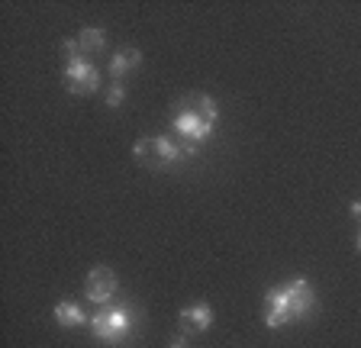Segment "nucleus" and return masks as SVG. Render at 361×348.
<instances>
[{
  "mask_svg": "<svg viewBox=\"0 0 361 348\" xmlns=\"http://www.w3.org/2000/svg\"><path fill=\"white\" fill-rule=\"evenodd\" d=\"M116 287H120L116 274H113L106 265H97V268H90L87 280H84V297L94 303H110V297L116 294Z\"/></svg>",
  "mask_w": 361,
  "mask_h": 348,
  "instance_id": "nucleus-4",
  "label": "nucleus"
},
{
  "mask_svg": "<svg viewBox=\"0 0 361 348\" xmlns=\"http://www.w3.org/2000/svg\"><path fill=\"white\" fill-rule=\"evenodd\" d=\"M65 81L71 94H94L100 91V71L87 58H68L65 61Z\"/></svg>",
  "mask_w": 361,
  "mask_h": 348,
  "instance_id": "nucleus-3",
  "label": "nucleus"
},
{
  "mask_svg": "<svg viewBox=\"0 0 361 348\" xmlns=\"http://www.w3.org/2000/svg\"><path fill=\"white\" fill-rule=\"evenodd\" d=\"M78 46H81V52H100V49L106 46V32L104 30H81Z\"/></svg>",
  "mask_w": 361,
  "mask_h": 348,
  "instance_id": "nucleus-12",
  "label": "nucleus"
},
{
  "mask_svg": "<svg viewBox=\"0 0 361 348\" xmlns=\"http://www.w3.org/2000/svg\"><path fill=\"white\" fill-rule=\"evenodd\" d=\"M180 325H184V333H203L213 325V310L207 303L188 306V310H180Z\"/></svg>",
  "mask_w": 361,
  "mask_h": 348,
  "instance_id": "nucleus-7",
  "label": "nucleus"
},
{
  "mask_svg": "<svg viewBox=\"0 0 361 348\" xmlns=\"http://www.w3.org/2000/svg\"><path fill=\"white\" fill-rule=\"evenodd\" d=\"M133 155H135V161H142V165H149V168L161 165L158 149H155V139H139V142H135V149H133Z\"/></svg>",
  "mask_w": 361,
  "mask_h": 348,
  "instance_id": "nucleus-11",
  "label": "nucleus"
},
{
  "mask_svg": "<svg viewBox=\"0 0 361 348\" xmlns=\"http://www.w3.org/2000/svg\"><path fill=\"white\" fill-rule=\"evenodd\" d=\"M155 149H158V159L161 165H174L180 159H194L197 155V145H178L171 139H155Z\"/></svg>",
  "mask_w": 361,
  "mask_h": 348,
  "instance_id": "nucleus-8",
  "label": "nucleus"
},
{
  "mask_svg": "<svg viewBox=\"0 0 361 348\" xmlns=\"http://www.w3.org/2000/svg\"><path fill=\"white\" fill-rule=\"evenodd\" d=\"M313 310H316V294L310 287V280L303 278L264 294V325L268 329H281L287 323H297V319L310 316Z\"/></svg>",
  "mask_w": 361,
  "mask_h": 348,
  "instance_id": "nucleus-1",
  "label": "nucleus"
},
{
  "mask_svg": "<svg viewBox=\"0 0 361 348\" xmlns=\"http://www.w3.org/2000/svg\"><path fill=\"white\" fill-rule=\"evenodd\" d=\"M174 132H180L190 145H200V142H207V139H213L216 126H213V123L197 120V116L184 113V110H178V116H174Z\"/></svg>",
  "mask_w": 361,
  "mask_h": 348,
  "instance_id": "nucleus-5",
  "label": "nucleus"
},
{
  "mask_svg": "<svg viewBox=\"0 0 361 348\" xmlns=\"http://www.w3.org/2000/svg\"><path fill=\"white\" fill-rule=\"evenodd\" d=\"M178 110H184V113L197 116V120H203V123H216V116H219L216 100L207 97V94H190V97L184 100Z\"/></svg>",
  "mask_w": 361,
  "mask_h": 348,
  "instance_id": "nucleus-6",
  "label": "nucleus"
},
{
  "mask_svg": "<svg viewBox=\"0 0 361 348\" xmlns=\"http://www.w3.org/2000/svg\"><path fill=\"white\" fill-rule=\"evenodd\" d=\"M352 213L355 216H361V204H352Z\"/></svg>",
  "mask_w": 361,
  "mask_h": 348,
  "instance_id": "nucleus-16",
  "label": "nucleus"
},
{
  "mask_svg": "<svg viewBox=\"0 0 361 348\" xmlns=\"http://www.w3.org/2000/svg\"><path fill=\"white\" fill-rule=\"evenodd\" d=\"M171 348H188V335H178V339L171 342Z\"/></svg>",
  "mask_w": 361,
  "mask_h": 348,
  "instance_id": "nucleus-15",
  "label": "nucleus"
},
{
  "mask_svg": "<svg viewBox=\"0 0 361 348\" xmlns=\"http://www.w3.org/2000/svg\"><path fill=\"white\" fill-rule=\"evenodd\" d=\"M55 323L65 325V329H75V325H84V323H90V319L84 316V310L78 306V303L61 300L59 306H55Z\"/></svg>",
  "mask_w": 361,
  "mask_h": 348,
  "instance_id": "nucleus-10",
  "label": "nucleus"
},
{
  "mask_svg": "<svg viewBox=\"0 0 361 348\" xmlns=\"http://www.w3.org/2000/svg\"><path fill=\"white\" fill-rule=\"evenodd\" d=\"M87 325L100 342H106V345H120V342L133 333V316H129L126 306H100V310L90 316Z\"/></svg>",
  "mask_w": 361,
  "mask_h": 348,
  "instance_id": "nucleus-2",
  "label": "nucleus"
},
{
  "mask_svg": "<svg viewBox=\"0 0 361 348\" xmlns=\"http://www.w3.org/2000/svg\"><path fill=\"white\" fill-rule=\"evenodd\" d=\"M61 52H65V58H81V46H78V39H65V46H61Z\"/></svg>",
  "mask_w": 361,
  "mask_h": 348,
  "instance_id": "nucleus-14",
  "label": "nucleus"
},
{
  "mask_svg": "<svg viewBox=\"0 0 361 348\" xmlns=\"http://www.w3.org/2000/svg\"><path fill=\"white\" fill-rule=\"evenodd\" d=\"M139 61H142V52H139V49H123V52H116L110 58L106 71H110L113 77H123V75H129V71L139 68Z\"/></svg>",
  "mask_w": 361,
  "mask_h": 348,
  "instance_id": "nucleus-9",
  "label": "nucleus"
},
{
  "mask_svg": "<svg viewBox=\"0 0 361 348\" xmlns=\"http://www.w3.org/2000/svg\"><path fill=\"white\" fill-rule=\"evenodd\" d=\"M126 100V87L123 84H110L106 87V106H120Z\"/></svg>",
  "mask_w": 361,
  "mask_h": 348,
  "instance_id": "nucleus-13",
  "label": "nucleus"
},
{
  "mask_svg": "<svg viewBox=\"0 0 361 348\" xmlns=\"http://www.w3.org/2000/svg\"><path fill=\"white\" fill-rule=\"evenodd\" d=\"M358 249H361V235H358Z\"/></svg>",
  "mask_w": 361,
  "mask_h": 348,
  "instance_id": "nucleus-17",
  "label": "nucleus"
}]
</instances>
